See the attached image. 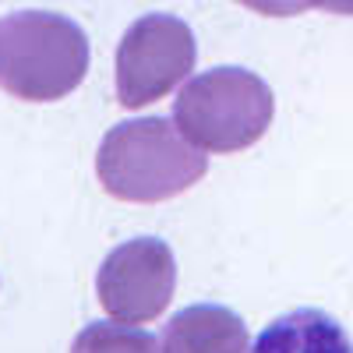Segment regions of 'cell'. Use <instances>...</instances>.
Wrapping results in <instances>:
<instances>
[{
    "instance_id": "6da1fadb",
    "label": "cell",
    "mask_w": 353,
    "mask_h": 353,
    "mask_svg": "<svg viewBox=\"0 0 353 353\" xmlns=\"http://www.w3.org/2000/svg\"><path fill=\"white\" fill-rule=\"evenodd\" d=\"M205 170L209 156L163 117H141L110 128L96 156V173L106 194L141 205L184 194L205 176Z\"/></svg>"
},
{
    "instance_id": "ba28073f",
    "label": "cell",
    "mask_w": 353,
    "mask_h": 353,
    "mask_svg": "<svg viewBox=\"0 0 353 353\" xmlns=\"http://www.w3.org/2000/svg\"><path fill=\"white\" fill-rule=\"evenodd\" d=\"M71 353H163V343L134 325H106V321H96L78 332Z\"/></svg>"
},
{
    "instance_id": "30bf717a",
    "label": "cell",
    "mask_w": 353,
    "mask_h": 353,
    "mask_svg": "<svg viewBox=\"0 0 353 353\" xmlns=\"http://www.w3.org/2000/svg\"><path fill=\"white\" fill-rule=\"evenodd\" d=\"M311 8L332 11V14H353V0H311Z\"/></svg>"
},
{
    "instance_id": "9c48e42d",
    "label": "cell",
    "mask_w": 353,
    "mask_h": 353,
    "mask_svg": "<svg viewBox=\"0 0 353 353\" xmlns=\"http://www.w3.org/2000/svg\"><path fill=\"white\" fill-rule=\"evenodd\" d=\"M241 4L269 18H293V14L311 11V0H241Z\"/></svg>"
},
{
    "instance_id": "7a4b0ae2",
    "label": "cell",
    "mask_w": 353,
    "mask_h": 353,
    "mask_svg": "<svg viewBox=\"0 0 353 353\" xmlns=\"http://www.w3.org/2000/svg\"><path fill=\"white\" fill-rule=\"evenodd\" d=\"M88 71V39L64 14L18 11L0 18V88L25 103L71 96Z\"/></svg>"
},
{
    "instance_id": "3957f363",
    "label": "cell",
    "mask_w": 353,
    "mask_h": 353,
    "mask_svg": "<svg viewBox=\"0 0 353 353\" xmlns=\"http://www.w3.org/2000/svg\"><path fill=\"white\" fill-rule=\"evenodd\" d=\"M272 113V88L254 71L216 68L181 88L173 124L201 152H241L269 131Z\"/></svg>"
},
{
    "instance_id": "5b68a950",
    "label": "cell",
    "mask_w": 353,
    "mask_h": 353,
    "mask_svg": "<svg viewBox=\"0 0 353 353\" xmlns=\"http://www.w3.org/2000/svg\"><path fill=\"white\" fill-rule=\"evenodd\" d=\"M176 290V261L173 251L156 237H134L113 248L99 265L96 293L110 318L145 325L166 311Z\"/></svg>"
},
{
    "instance_id": "277c9868",
    "label": "cell",
    "mask_w": 353,
    "mask_h": 353,
    "mask_svg": "<svg viewBox=\"0 0 353 353\" xmlns=\"http://www.w3.org/2000/svg\"><path fill=\"white\" fill-rule=\"evenodd\" d=\"M198 61V46L188 21L176 14L138 18L117 50V99L128 110L149 106L173 92Z\"/></svg>"
},
{
    "instance_id": "52a82bcc",
    "label": "cell",
    "mask_w": 353,
    "mask_h": 353,
    "mask_svg": "<svg viewBox=\"0 0 353 353\" xmlns=\"http://www.w3.org/2000/svg\"><path fill=\"white\" fill-rule=\"evenodd\" d=\"M248 353H353V343L339 321L318 307H297L276 318Z\"/></svg>"
},
{
    "instance_id": "8992f818",
    "label": "cell",
    "mask_w": 353,
    "mask_h": 353,
    "mask_svg": "<svg viewBox=\"0 0 353 353\" xmlns=\"http://www.w3.org/2000/svg\"><path fill=\"white\" fill-rule=\"evenodd\" d=\"M163 353H248V325L219 304H194L170 318Z\"/></svg>"
}]
</instances>
